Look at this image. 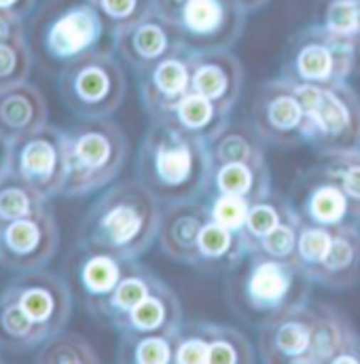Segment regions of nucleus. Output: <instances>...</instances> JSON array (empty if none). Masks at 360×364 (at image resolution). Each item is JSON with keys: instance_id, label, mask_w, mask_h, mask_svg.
I'll use <instances>...</instances> for the list:
<instances>
[{"instance_id": "obj_1", "label": "nucleus", "mask_w": 360, "mask_h": 364, "mask_svg": "<svg viewBox=\"0 0 360 364\" xmlns=\"http://www.w3.org/2000/svg\"><path fill=\"white\" fill-rule=\"evenodd\" d=\"M164 203L138 181L104 188L79 225L77 244L138 261L157 244Z\"/></svg>"}, {"instance_id": "obj_2", "label": "nucleus", "mask_w": 360, "mask_h": 364, "mask_svg": "<svg viewBox=\"0 0 360 364\" xmlns=\"http://www.w3.org/2000/svg\"><path fill=\"white\" fill-rule=\"evenodd\" d=\"M212 157L206 140L170 121L149 123L136 159V178L162 203L201 199L210 184Z\"/></svg>"}, {"instance_id": "obj_3", "label": "nucleus", "mask_w": 360, "mask_h": 364, "mask_svg": "<svg viewBox=\"0 0 360 364\" xmlns=\"http://www.w3.org/2000/svg\"><path fill=\"white\" fill-rule=\"evenodd\" d=\"M312 286V277L299 263L250 252L227 282V299L238 314L261 322L309 303Z\"/></svg>"}, {"instance_id": "obj_4", "label": "nucleus", "mask_w": 360, "mask_h": 364, "mask_svg": "<svg viewBox=\"0 0 360 364\" xmlns=\"http://www.w3.org/2000/svg\"><path fill=\"white\" fill-rule=\"evenodd\" d=\"M66 186L64 197L79 199L110 186L125 168L129 142L110 119H83L64 129Z\"/></svg>"}, {"instance_id": "obj_5", "label": "nucleus", "mask_w": 360, "mask_h": 364, "mask_svg": "<svg viewBox=\"0 0 360 364\" xmlns=\"http://www.w3.org/2000/svg\"><path fill=\"white\" fill-rule=\"evenodd\" d=\"M360 75V34H342L314 21L284 49L280 77L295 85H337Z\"/></svg>"}, {"instance_id": "obj_6", "label": "nucleus", "mask_w": 360, "mask_h": 364, "mask_svg": "<svg viewBox=\"0 0 360 364\" xmlns=\"http://www.w3.org/2000/svg\"><path fill=\"white\" fill-rule=\"evenodd\" d=\"M106 34L108 30L90 0H47L32 23V43L38 55L58 70L104 49Z\"/></svg>"}, {"instance_id": "obj_7", "label": "nucleus", "mask_w": 360, "mask_h": 364, "mask_svg": "<svg viewBox=\"0 0 360 364\" xmlns=\"http://www.w3.org/2000/svg\"><path fill=\"white\" fill-rule=\"evenodd\" d=\"M58 90L66 108L79 119H110L123 104L127 79L110 49H97L58 73Z\"/></svg>"}, {"instance_id": "obj_8", "label": "nucleus", "mask_w": 360, "mask_h": 364, "mask_svg": "<svg viewBox=\"0 0 360 364\" xmlns=\"http://www.w3.org/2000/svg\"><path fill=\"white\" fill-rule=\"evenodd\" d=\"M297 87L307 112V144L318 155L360 149V95L350 81Z\"/></svg>"}, {"instance_id": "obj_9", "label": "nucleus", "mask_w": 360, "mask_h": 364, "mask_svg": "<svg viewBox=\"0 0 360 364\" xmlns=\"http://www.w3.org/2000/svg\"><path fill=\"white\" fill-rule=\"evenodd\" d=\"M9 172L34 186L45 199L64 195L66 142L64 129L45 125L9 144Z\"/></svg>"}, {"instance_id": "obj_10", "label": "nucleus", "mask_w": 360, "mask_h": 364, "mask_svg": "<svg viewBox=\"0 0 360 364\" xmlns=\"http://www.w3.org/2000/svg\"><path fill=\"white\" fill-rule=\"evenodd\" d=\"M250 121L268 146L297 149L307 144V112L299 87L284 77L270 79L259 87Z\"/></svg>"}, {"instance_id": "obj_11", "label": "nucleus", "mask_w": 360, "mask_h": 364, "mask_svg": "<svg viewBox=\"0 0 360 364\" xmlns=\"http://www.w3.org/2000/svg\"><path fill=\"white\" fill-rule=\"evenodd\" d=\"M60 248V229L49 203L0 227V267L13 273L45 269Z\"/></svg>"}, {"instance_id": "obj_12", "label": "nucleus", "mask_w": 360, "mask_h": 364, "mask_svg": "<svg viewBox=\"0 0 360 364\" xmlns=\"http://www.w3.org/2000/svg\"><path fill=\"white\" fill-rule=\"evenodd\" d=\"M248 13L231 0H189L176 15L191 49H231L244 34Z\"/></svg>"}, {"instance_id": "obj_13", "label": "nucleus", "mask_w": 360, "mask_h": 364, "mask_svg": "<svg viewBox=\"0 0 360 364\" xmlns=\"http://www.w3.org/2000/svg\"><path fill=\"white\" fill-rule=\"evenodd\" d=\"M4 290L21 305V309L49 335L66 328L73 316V290L68 282L53 272L19 273Z\"/></svg>"}, {"instance_id": "obj_14", "label": "nucleus", "mask_w": 360, "mask_h": 364, "mask_svg": "<svg viewBox=\"0 0 360 364\" xmlns=\"http://www.w3.org/2000/svg\"><path fill=\"white\" fill-rule=\"evenodd\" d=\"M184 45L186 43L182 41L176 21L164 17L157 11L110 36L115 55L123 66L134 70V75H140Z\"/></svg>"}, {"instance_id": "obj_15", "label": "nucleus", "mask_w": 360, "mask_h": 364, "mask_svg": "<svg viewBox=\"0 0 360 364\" xmlns=\"http://www.w3.org/2000/svg\"><path fill=\"white\" fill-rule=\"evenodd\" d=\"M314 331L312 305L290 307L259 322L257 354L268 364H307Z\"/></svg>"}, {"instance_id": "obj_16", "label": "nucleus", "mask_w": 360, "mask_h": 364, "mask_svg": "<svg viewBox=\"0 0 360 364\" xmlns=\"http://www.w3.org/2000/svg\"><path fill=\"white\" fill-rule=\"evenodd\" d=\"M290 199L303 223L320 227H344L360 225V216L352 208L342 186L329 178L318 166L301 172L292 184Z\"/></svg>"}, {"instance_id": "obj_17", "label": "nucleus", "mask_w": 360, "mask_h": 364, "mask_svg": "<svg viewBox=\"0 0 360 364\" xmlns=\"http://www.w3.org/2000/svg\"><path fill=\"white\" fill-rule=\"evenodd\" d=\"M191 53L189 45L159 60L138 77V93L149 119L168 117L182 97L191 93Z\"/></svg>"}, {"instance_id": "obj_18", "label": "nucleus", "mask_w": 360, "mask_h": 364, "mask_svg": "<svg viewBox=\"0 0 360 364\" xmlns=\"http://www.w3.org/2000/svg\"><path fill=\"white\" fill-rule=\"evenodd\" d=\"M244 90V66L231 49H193L191 91L231 112Z\"/></svg>"}, {"instance_id": "obj_19", "label": "nucleus", "mask_w": 360, "mask_h": 364, "mask_svg": "<svg viewBox=\"0 0 360 364\" xmlns=\"http://www.w3.org/2000/svg\"><path fill=\"white\" fill-rule=\"evenodd\" d=\"M314 331L307 364H360V335L352 322L333 305L309 301Z\"/></svg>"}, {"instance_id": "obj_20", "label": "nucleus", "mask_w": 360, "mask_h": 364, "mask_svg": "<svg viewBox=\"0 0 360 364\" xmlns=\"http://www.w3.org/2000/svg\"><path fill=\"white\" fill-rule=\"evenodd\" d=\"M208 223L203 199L164 203L157 246L159 250L180 265H195L197 244Z\"/></svg>"}, {"instance_id": "obj_21", "label": "nucleus", "mask_w": 360, "mask_h": 364, "mask_svg": "<svg viewBox=\"0 0 360 364\" xmlns=\"http://www.w3.org/2000/svg\"><path fill=\"white\" fill-rule=\"evenodd\" d=\"M47 123L49 106L36 85L21 81L0 87V140L11 144Z\"/></svg>"}, {"instance_id": "obj_22", "label": "nucleus", "mask_w": 360, "mask_h": 364, "mask_svg": "<svg viewBox=\"0 0 360 364\" xmlns=\"http://www.w3.org/2000/svg\"><path fill=\"white\" fill-rule=\"evenodd\" d=\"M132 263L134 261L121 259L117 255L77 244L70 267H73V277L81 294L83 307L88 309L91 305L100 303L102 299H106L115 290V286L121 282V277L125 275Z\"/></svg>"}, {"instance_id": "obj_23", "label": "nucleus", "mask_w": 360, "mask_h": 364, "mask_svg": "<svg viewBox=\"0 0 360 364\" xmlns=\"http://www.w3.org/2000/svg\"><path fill=\"white\" fill-rule=\"evenodd\" d=\"M312 282L331 290H346L360 282V225L333 227L324 259L309 273Z\"/></svg>"}, {"instance_id": "obj_24", "label": "nucleus", "mask_w": 360, "mask_h": 364, "mask_svg": "<svg viewBox=\"0 0 360 364\" xmlns=\"http://www.w3.org/2000/svg\"><path fill=\"white\" fill-rule=\"evenodd\" d=\"M182 305L176 292L159 279L155 288L119 322L117 333H172L182 324Z\"/></svg>"}, {"instance_id": "obj_25", "label": "nucleus", "mask_w": 360, "mask_h": 364, "mask_svg": "<svg viewBox=\"0 0 360 364\" xmlns=\"http://www.w3.org/2000/svg\"><path fill=\"white\" fill-rule=\"evenodd\" d=\"M250 255L244 231L227 229L212 220L206 223L193 269L203 273H233Z\"/></svg>"}, {"instance_id": "obj_26", "label": "nucleus", "mask_w": 360, "mask_h": 364, "mask_svg": "<svg viewBox=\"0 0 360 364\" xmlns=\"http://www.w3.org/2000/svg\"><path fill=\"white\" fill-rule=\"evenodd\" d=\"M157 282H159V277L149 267L134 261L125 275L121 277V282L115 286V290L100 303L88 307V314L95 322L115 331L119 326V322L155 288Z\"/></svg>"}, {"instance_id": "obj_27", "label": "nucleus", "mask_w": 360, "mask_h": 364, "mask_svg": "<svg viewBox=\"0 0 360 364\" xmlns=\"http://www.w3.org/2000/svg\"><path fill=\"white\" fill-rule=\"evenodd\" d=\"M208 191L235 195V197H242L253 203V201L265 197L271 191L270 166H268V161L212 164Z\"/></svg>"}, {"instance_id": "obj_28", "label": "nucleus", "mask_w": 360, "mask_h": 364, "mask_svg": "<svg viewBox=\"0 0 360 364\" xmlns=\"http://www.w3.org/2000/svg\"><path fill=\"white\" fill-rule=\"evenodd\" d=\"M212 164L231 161H268V142L253 121H227L225 127L208 142Z\"/></svg>"}, {"instance_id": "obj_29", "label": "nucleus", "mask_w": 360, "mask_h": 364, "mask_svg": "<svg viewBox=\"0 0 360 364\" xmlns=\"http://www.w3.org/2000/svg\"><path fill=\"white\" fill-rule=\"evenodd\" d=\"M49 337L45 328H41L30 316L21 309V305L6 292L0 290V343L9 354H30L36 352L43 341Z\"/></svg>"}, {"instance_id": "obj_30", "label": "nucleus", "mask_w": 360, "mask_h": 364, "mask_svg": "<svg viewBox=\"0 0 360 364\" xmlns=\"http://www.w3.org/2000/svg\"><path fill=\"white\" fill-rule=\"evenodd\" d=\"M162 121H170L172 125L180 127L182 132L210 142L229 121V112L225 108L216 106L214 102L206 100L203 95L191 91Z\"/></svg>"}, {"instance_id": "obj_31", "label": "nucleus", "mask_w": 360, "mask_h": 364, "mask_svg": "<svg viewBox=\"0 0 360 364\" xmlns=\"http://www.w3.org/2000/svg\"><path fill=\"white\" fill-rule=\"evenodd\" d=\"M115 360L121 364L174 363L172 333H119Z\"/></svg>"}, {"instance_id": "obj_32", "label": "nucleus", "mask_w": 360, "mask_h": 364, "mask_svg": "<svg viewBox=\"0 0 360 364\" xmlns=\"http://www.w3.org/2000/svg\"><path fill=\"white\" fill-rule=\"evenodd\" d=\"M297 216L299 214L295 210L292 199L288 195H282V193L271 188L265 197L250 203L248 218H246V225H244V235L248 240V246L253 242H257L259 237L268 235L277 225H282L286 220H292Z\"/></svg>"}, {"instance_id": "obj_33", "label": "nucleus", "mask_w": 360, "mask_h": 364, "mask_svg": "<svg viewBox=\"0 0 360 364\" xmlns=\"http://www.w3.org/2000/svg\"><path fill=\"white\" fill-rule=\"evenodd\" d=\"M32 70V45L26 26L19 23L0 36V87L28 81Z\"/></svg>"}, {"instance_id": "obj_34", "label": "nucleus", "mask_w": 360, "mask_h": 364, "mask_svg": "<svg viewBox=\"0 0 360 364\" xmlns=\"http://www.w3.org/2000/svg\"><path fill=\"white\" fill-rule=\"evenodd\" d=\"M34 360L47 364L100 363V354L83 335L64 328L43 341V346L34 352Z\"/></svg>"}, {"instance_id": "obj_35", "label": "nucleus", "mask_w": 360, "mask_h": 364, "mask_svg": "<svg viewBox=\"0 0 360 364\" xmlns=\"http://www.w3.org/2000/svg\"><path fill=\"white\" fill-rule=\"evenodd\" d=\"M208 343H210L208 363L250 364L259 358L248 337L229 324L208 322Z\"/></svg>"}, {"instance_id": "obj_36", "label": "nucleus", "mask_w": 360, "mask_h": 364, "mask_svg": "<svg viewBox=\"0 0 360 364\" xmlns=\"http://www.w3.org/2000/svg\"><path fill=\"white\" fill-rule=\"evenodd\" d=\"M47 203L49 199H45L34 186L17 178L9 170L0 178V227L17 218L30 216Z\"/></svg>"}, {"instance_id": "obj_37", "label": "nucleus", "mask_w": 360, "mask_h": 364, "mask_svg": "<svg viewBox=\"0 0 360 364\" xmlns=\"http://www.w3.org/2000/svg\"><path fill=\"white\" fill-rule=\"evenodd\" d=\"M316 166L342 186V191L360 216V149L320 155V161Z\"/></svg>"}, {"instance_id": "obj_38", "label": "nucleus", "mask_w": 360, "mask_h": 364, "mask_svg": "<svg viewBox=\"0 0 360 364\" xmlns=\"http://www.w3.org/2000/svg\"><path fill=\"white\" fill-rule=\"evenodd\" d=\"M208 354H210L208 322L182 320V324L174 331V363L206 364Z\"/></svg>"}, {"instance_id": "obj_39", "label": "nucleus", "mask_w": 360, "mask_h": 364, "mask_svg": "<svg viewBox=\"0 0 360 364\" xmlns=\"http://www.w3.org/2000/svg\"><path fill=\"white\" fill-rule=\"evenodd\" d=\"M90 2L100 13L110 36L155 11L153 0H90Z\"/></svg>"}, {"instance_id": "obj_40", "label": "nucleus", "mask_w": 360, "mask_h": 364, "mask_svg": "<svg viewBox=\"0 0 360 364\" xmlns=\"http://www.w3.org/2000/svg\"><path fill=\"white\" fill-rule=\"evenodd\" d=\"M299 227H301L299 216L277 225L268 235H263V237H259L257 242L250 244V252L271 257V259H280V261H295L297 263Z\"/></svg>"}, {"instance_id": "obj_41", "label": "nucleus", "mask_w": 360, "mask_h": 364, "mask_svg": "<svg viewBox=\"0 0 360 364\" xmlns=\"http://www.w3.org/2000/svg\"><path fill=\"white\" fill-rule=\"evenodd\" d=\"M201 199H203V205L208 212V220L223 225L227 229L244 231L248 210H250V201L235 197V195L214 193V191H208Z\"/></svg>"}, {"instance_id": "obj_42", "label": "nucleus", "mask_w": 360, "mask_h": 364, "mask_svg": "<svg viewBox=\"0 0 360 364\" xmlns=\"http://www.w3.org/2000/svg\"><path fill=\"white\" fill-rule=\"evenodd\" d=\"M331 237H333L331 227H320L301 220L299 240H297V263L307 272V275L324 259L331 246Z\"/></svg>"}, {"instance_id": "obj_43", "label": "nucleus", "mask_w": 360, "mask_h": 364, "mask_svg": "<svg viewBox=\"0 0 360 364\" xmlns=\"http://www.w3.org/2000/svg\"><path fill=\"white\" fill-rule=\"evenodd\" d=\"M36 2L38 0H0V15L11 21H26L34 13Z\"/></svg>"}, {"instance_id": "obj_44", "label": "nucleus", "mask_w": 360, "mask_h": 364, "mask_svg": "<svg viewBox=\"0 0 360 364\" xmlns=\"http://www.w3.org/2000/svg\"><path fill=\"white\" fill-rule=\"evenodd\" d=\"M189 0H153V6H155V11L157 13H162L164 17H168V19H176V15L180 13V9L186 4Z\"/></svg>"}, {"instance_id": "obj_45", "label": "nucleus", "mask_w": 360, "mask_h": 364, "mask_svg": "<svg viewBox=\"0 0 360 364\" xmlns=\"http://www.w3.org/2000/svg\"><path fill=\"white\" fill-rule=\"evenodd\" d=\"M233 4H238L242 11H246L248 15L250 13H255V11H259V9H263L270 0H231Z\"/></svg>"}, {"instance_id": "obj_46", "label": "nucleus", "mask_w": 360, "mask_h": 364, "mask_svg": "<svg viewBox=\"0 0 360 364\" xmlns=\"http://www.w3.org/2000/svg\"><path fill=\"white\" fill-rule=\"evenodd\" d=\"M9 144L4 142V140H0V178L6 174V170H9Z\"/></svg>"}, {"instance_id": "obj_47", "label": "nucleus", "mask_w": 360, "mask_h": 364, "mask_svg": "<svg viewBox=\"0 0 360 364\" xmlns=\"http://www.w3.org/2000/svg\"><path fill=\"white\" fill-rule=\"evenodd\" d=\"M2 352H4V350H2V343H0V360H2Z\"/></svg>"}]
</instances>
